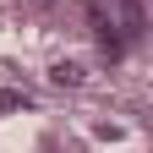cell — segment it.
I'll return each instance as SVG.
<instances>
[{
  "label": "cell",
  "mask_w": 153,
  "mask_h": 153,
  "mask_svg": "<svg viewBox=\"0 0 153 153\" xmlns=\"http://www.w3.org/2000/svg\"><path fill=\"white\" fill-rule=\"evenodd\" d=\"M55 82L76 88V82H82V66H76V60H60V66H55Z\"/></svg>",
  "instance_id": "1"
},
{
  "label": "cell",
  "mask_w": 153,
  "mask_h": 153,
  "mask_svg": "<svg viewBox=\"0 0 153 153\" xmlns=\"http://www.w3.org/2000/svg\"><path fill=\"white\" fill-rule=\"evenodd\" d=\"M16 104H22L16 93H0V115H6V109H16Z\"/></svg>",
  "instance_id": "2"
}]
</instances>
